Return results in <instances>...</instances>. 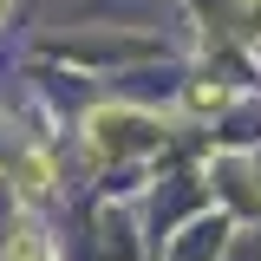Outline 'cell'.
Masks as SVG:
<instances>
[{"mask_svg": "<svg viewBox=\"0 0 261 261\" xmlns=\"http://www.w3.org/2000/svg\"><path fill=\"white\" fill-rule=\"evenodd\" d=\"M46 255H53V248H46V235H39V228H20V235H13V248H7L0 261H46Z\"/></svg>", "mask_w": 261, "mask_h": 261, "instance_id": "obj_1", "label": "cell"}, {"mask_svg": "<svg viewBox=\"0 0 261 261\" xmlns=\"http://www.w3.org/2000/svg\"><path fill=\"white\" fill-rule=\"evenodd\" d=\"M20 190H27V196L46 190V157H27V163H20Z\"/></svg>", "mask_w": 261, "mask_h": 261, "instance_id": "obj_2", "label": "cell"}]
</instances>
